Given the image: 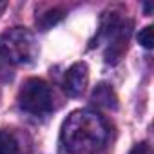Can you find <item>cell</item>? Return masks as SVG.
I'll return each instance as SVG.
<instances>
[{
    "label": "cell",
    "mask_w": 154,
    "mask_h": 154,
    "mask_svg": "<svg viewBox=\"0 0 154 154\" xmlns=\"http://www.w3.org/2000/svg\"><path fill=\"white\" fill-rule=\"evenodd\" d=\"M60 140L69 154H96L109 140V127L93 111H74L63 122Z\"/></svg>",
    "instance_id": "1"
},
{
    "label": "cell",
    "mask_w": 154,
    "mask_h": 154,
    "mask_svg": "<svg viewBox=\"0 0 154 154\" xmlns=\"http://www.w3.org/2000/svg\"><path fill=\"white\" fill-rule=\"evenodd\" d=\"M38 47L35 36L26 27H13L0 35V58L9 63L24 65L36 58Z\"/></svg>",
    "instance_id": "2"
},
{
    "label": "cell",
    "mask_w": 154,
    "mask_h": 154,
    "mask_svg": "<svg viewBox=\"0 0 154 154\" xmlns=\"http://www.w3.org/2000/svg\"><path fill=\"white\" fill-rule=\"evenodd\" d=\"M18 105L24 112L33 116H44L53 111L51 87L42 78H29L18 91Z\"/></svg>",
    "instance_id": "3"
},
{
    "label": "cell",
    "mask_w": 154,
    "mask_h": 154,
    "mask_svg": "<svg viewBox=\"0 0 154 154\" xmlns=\"http://www.w3.org/2000/svg\"><path fill=\"white\" fill-rule=\"evenodd\" d=\"M131 22L125 24L116 13H107L102 20V36H105L107 49H105V62L116 63L127 49V40L131 33Z\"/></svg>",
    "instance_id": "4"
},
{
    "label": "cell",
    "mask_w": 154,
    "mask_h": 154,
    "mask_svg": "<svg viewBox=\"0 0 154 154\" xmlns=\"http://www.w3.org/2000/svg\"><path fill=\"white\" fill-rule=\"evenodd\" d=\"M89 82V69L85 62H76L72 63L67 72H65V78H63V91L67 93V96H80L84 94L85 87Z\"/></svg>",
    "instance_id": "5"
},
{
    "label": "cell",
    "mask_w": 154,
    "mask_h": 154,
    "mask_svg": "<svg viewBox=\"0 0 154 154\" xmlns=\"http://www.w3.org/2000/svg\"><path fill=\"white\" fill-rule=\"evenodd\" d=\"M93 102L96 105H100V107H105V109H116L118 107L116 94L111 89V85H107V84H100V85L94 87V91H93Z\"/></svg>",
    "instance_id": "6"
},
{
    "label": "cell",
    "mask_w": 154,
    "mask_h": 154,
    "mask_svg": "<svg viewBox=\"0 0 154 154\" xmlns=\"http://www.w3.org/2000/svg\"><path fill=\"white\" fill-rule=\"evenodd\" d=\"M0 154H24L18 136L11 131H0Z\"/></svg>",
    "instance_id": "7"
},
{
    "label": "cell",
    "mask_w": 154,
    "mask_h": 154,
    "mask_svg": "<svg viewBox=\"0 0 154 154\" xmlns=\"http://www.w3.org/2000/svg\"><path fill=\"white\" fill-rule=\"evenodd\" d=\"M63 17V13L60 9H53V11H47L45 15H40L36 17V24L42 27V31H47L49 27H53L56 22H60Z\"/></svg>",
    "instance_id": "8"
},
{
    "label": "cell",
    "mask_w": 154,
    "mask_h": 154,
    "mask_svg": "<svg viewBox=\"0 0 154 154\" xmlns=\"http://www.w3.org/2000/svg\"><path fill=\"white\" fill-rule=\"evenodd\" d=\"M138 40H140V44L145 49H152V45H154V31H152V26L143 27L140 31V35H138Z\"/></svg>",
    "instance_id": "9"
},
{
    "label": "cell",
    "mask_w": 154,
    "mask_h": 154,
    "mask_svg": "<svg viewBox=\"0 0 154 154\" xmlns=\"http://www.w3.org/2000/svg\"><path fill=\"white\" fill-rule=\"evenodd\" d=\"M129 154H152V147H150L147 141H141V143L134 145Z\"/></svg>",
    "instance_id": "10"
},
{
    "label": "cell",
    "mask_w": 154,
    "mask_h": 154,
    "mask_svg": "<svg viewBox=\"0 0 154 154\" xmlns=\"http://www.w3.org/2000/svg\"><path fill=\"white\" fill-rule=\"evenodd\" d=\"M6 9V2H0V13H2Z\"/></svg>",
    "instance_id": "11"
}]
</instances>
